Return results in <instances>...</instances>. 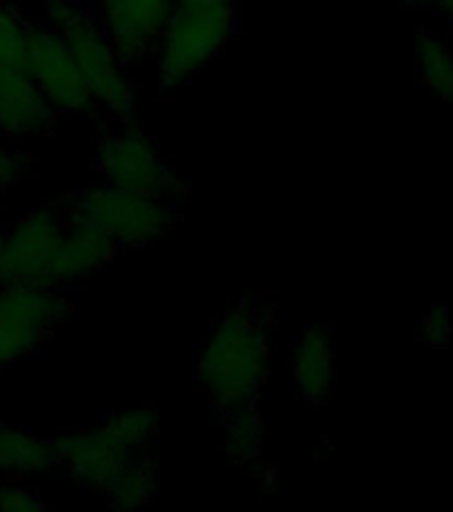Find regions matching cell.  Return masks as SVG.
<instances>
[{"label": "cell", "mask_w": 453, "mask_h": 512, "mask_svg": "<svg viewBox=\"0 0 453 512\" xmlns=\"http://www.w3.org/2000/svg\"><path fill=\"white\" fill-rule=\"evenodd\" d=\"M0 510L38 512L48 510V502L35 488L24 486L16 478H0Z\"/></svg>", "instance_id": "d6986e66"}, {"label": "cell", "mask_w": 453, "mask_h": 512, "mask_svg": "<svg viewBox=\"0 0 453 512\" xmlns=\"http://www.w3.org/2000/svg\"><path fill=\"white\" fill-rule=\"evenodd\" d=\"M64 206L70 214L102 230L118 248L152 246L166 238L179 222L171 200L120 190L107 182L83 187L70 200H64Z\"/></svg>", "instance_id": "5b68a950"}, {"label": "cell", "mask_w": 453, "mask_h": 512, "mask_svg": "<svg viewBox=\"0 0 453 512\" xmlns=\"http://www.w3.org/2000/svg\"><path fill=\"white\" fill-rule=\"evenodd\" d=\"M32 174L30 160L16 155V152L0 150V195Z\"/></svg>", "instance_id": "44dd1931"}, {"label": "cell", "mask_w": 453, "mask_h": 512, "mask_svg": "<svg viewBox=\"0 0 453 512\" xmlns=\"http://www.w3.org/2000/svg\"><path fill=\"white\" fill-rule=\"evenodd\" d=\"M0 235H3V227H0Z\"/></svg>", "instance_id": "d4e9b609"}, {"label": "cell", "mask_w": 453, "mask_h": 512, "mask_svg": "<svg viewBox=\"0 0 453 512\" xmlns=\"http://www.w3.org/2000/svg\"><path fill=\"white\" fill-rule=\"evenodd\" d=\"M102 496L115 510H139L152 504V499L158 496V478H155V464L150 462V456L142 454L128 467H123L110 480V486L104 488Z\"/></svg>", "instance_id": "2e32d148"}, {"label": "cell", "mask_w": 453, "mask_h": 512, "mask_svg": "<svg viewBox=\"0 0 453 512\" xmlns=\"http://www.w3.org/2000/svg\"><path fill=\"white\" fill-rule=\"evenodd\" d=\"M432 3H435V6H438L440 11H443V14H446L448 22L453 24V0H432Z\"/></svg>", "instance_id": "7402d4cb"}, {"label": "cell", "mask_w": 453, "mask_h": 512, "mask_svg": "<svg viewBox=\"0 0 453 512\" xmlns=\"http://www.w3.org/2000/svg\"><path fill=\"white\" fill-rule=\"evenodd\" d=\"M416 67L422 72L424 86L440 102H453V54L435 32L422 30L416 35Z\"/></svg>", "instance_id": "e0dca14e"}, {"label": "cell", "mask_w": 453, "mask_h": 512, "mask_svg": "<svg viewBox=\"0 0 453 512\" xmlns=\"http://www.w3.org/2000/svg\"><path fill=\"white\" fill-rule=\"evenodd\" d=\"M67 227L64 203H43L24 211L0 235V283L43 286Z\"/></svg>", "instance_id": "ba28073f"}, {"label": "cell", "mask_w": 453, "mask_h": 512, "mask_svg": "<svg viewBox=\"0 0 453 512\" xmlns=\"http://www.w3.org/2000/svg\"><path fill=\"white\" fill-rule=\"evenodd\" d=\"M222 3H240V0H222Z\"/></svg>", "instance_id": "cb8c5ba5"}, {"label": "cell", "mask_w": 453, "mask_h": 512, "mask_svg": "<svg viewBox=\"0 0 453 512\" xmlns=\"http://www.w3.org/2000/svg\"><path fill=\"white\" fill-rule=\"evenodd\" d=\"M67 315V291L0 283V368L35 355Z\"/></svg>", "instance_id": "8992f818"}, {"label": "cell", "mask_w": 453, "mask_h": 512, "mask_svg": "<svg viewBox=\"0 0 453 512\" xmlns=\"http://www.w3.org/2000/svg\"><path fill=\"white\" fill-rule=\"evenodd\" d=\"M56 112L27 70L0 67V134L43 136L54 128Z\"/></svg>", "instance_id": "7c38bea8"}, {"label": "cell", "mask_w": 453, "mask_h": 512, "mask_svg": "<svg viewBox=\"0 0 453 512\" xmlns=\"http://www.w3.org/2000/svg\"><path fill=\"white\" fill-rule=\"evenodd\" d=\"M219 419H222V427H224V435H222L224 459H227L232 467H240V470H259L264 438H267V427H264L259 406L246 408V411H235V414L219 416Z\"/></svg>", "instance_id": "9a60e30c"}, {"label": "cell", "mask_w": 453, "mask_h": 512, "mask_svg": "<svg viewBox=\"0 0 453 512\" xmlns=\"http://www.w3.org/2000/svg\"><path fill=\"white\" fill-rule=\"evenodd\" d=\"M27 72L56 115H94L96 102L83 80V72L51 24H35L32 30Z\"/></svg>", "instance_id": "9c48e42d"}, {"label": "cell", "mask_w": 453, "mask_h": 512, "mask_svg": "<svg viewBox=\"0 0 453 512\" xmlns=\"http://www.w3.org/2000/svg\"><path fill=\"white\" fill-rule=\"evenodd\" d=\"M43 11L46 24H51L64 40V46L70 48L96 107L131 126L136 120L134 80L128 78V64L104 35L94 11L78 0H43Z\"/></svg>", "instance_id": "3957f363"}, {"label": "cell", "mask_w": 453, "mask_h": 512, "mask_svg": "<svg viewBox=\"0 0 453 512\" xmlns=\"http://www.w3.org/2000/svg\"><path fill=\"white\" fill-rule=\"evenodd\" d=\"M118 251L120 248L102 230L67 211V227L48 267L46 288L70 291L72 286L86 283L88 278L99 275L118 256Z\"/></svg>", "instance_id": "8fae6325"}, {"label": "cell", "mask_w": 453, "mask_h": 512, "mask_svg": "<svg viewBox=\"0 0 453 512\" xmlns=\"http://www.w3.org/2000/svg\"><path fill=\"white\" fill-rule=\"evenodd\" d=\"M408 3H414V6H427V3H432V0H408Z\"/></svg>", "instance_id": "603a6c76"}, {"label": "cell", "mask_w": 453, "mask_h": 512, "mask_svg": "<svg viewBox=\"0 0 453 512\" xmlns=\"http://www.w3.org/2000/svg\"><path fill=\"white\" fill-rule=\"evenodd\" d=\"M96 22L102 24L118 56L139 64L155 54L160 35L174 14L176 0H91Z\"/></svg>", "instance_id": "30bf717a"}, {"label": "cell", "mask_w": 453, "mask_h": 512, "mask_svg": "<svg viewBox=\"0 0 453 512\" xmlns=\"http://www.w3.org/2000/svg\"><path fill=\"white\" fill-rule=\"evenodd\" d=\"M422 339L430 347H446L451 339V315L446 307H432L422 320Z\"/></svg>", "instance_id": "ffe728a7"}, {"label": "cell", "mask_w": 453, "mask_h": 512, "mask_svg": "<svg viewBox=\"0 0 453 512\" xmlns=\"http://www.w3.org/2000/svg\"><path fill=\"white\" fill-rule=\"evenodd\" d=\"M96 171L102 182L120 190L144 192L176 203L184 198V184L168 160L160 155L155 139L128 126L120 134L104 136L96 147Z\"/></svg>", "instance_id": "52a82bcc"}, {"label": "cell", "mask_w": 453, "mask_h": 512, "mask_svg": "<svg viewBox=\"0 0 453 512\" xmlns=\"http://www.w3.org/2000/svg\"><path fill=\"white\" fill-rule=\"evenodd\" d=\"M275 307L243 299L216 320L195 358V384L216 416L256 408L272 366Z\"/></svg>", "instance_id": "6da1fadb"}, {"label": "cell", "mask_w": 453, "mask_h": 512, "mask_svg": "<svg viewBox=\"0 0 453 512\" xmlns=\"http://www.w3.org/2000/svg\"><path fill=\"white\" fill-rule=\"evenodd\" d=\"M288 368L299 400L312 408L323 406L336 382V352L326 328H304L288 358Z\"/></svg>", "instance_id": "4fadbf2b"}, {"label": "cell", "mask_w": 453, "mask_h": 512, "mask_svg": "<svg viewBox=\"0 0 453 512\" xmlns=\"http://www.w3.org/2000/svg\"><path fill=\"white\" fill-rule=\"evenodd\" d=\"M56 470L54 440L0 422V478H38Z\"/></svg>", "instance_id": "5bb4252c"}, {"label": "cell", "mask_w": 453, "mask_h": 512, "mask_svg": "<svg viewBox=\"0 0 453 512\" xmlns=\"http://www.w3.org/2000/svg\"><path fill=\"white\" fill-rule=\"evenodd\" d=\"M238 32V3L176 0L166 30L155 46L158 83L163 94L187 86L227 51Z\"/></svg>", "instance_id": "277c9868"}, {"label": "cell", "mask_w": 453, "mask_h": 512, "mask_svg": "<svg viewBox=\"0 0 453 512\" xmlns=\"http://www.w3.org/2000/svg\"><path fill=\"white\" fill-rule=\"evenodd\" d=\"M32 30L35 24L27 22L19 8L0 0V67L27 70Z\"/></svg>", "instance_id": "ac0fdd59"}, {"label": "cell", "mask_w": 453, "mask_h": 512, "mask_svg": "<svg viewBox=\"0 0 453 512\" xmlns=\"http://www.w3.org/2000/svg\"><path fill=\"white\" fill-rule=\"evenodd\" d=\"M158 427L160 411L150 403L118 411L99 427L54 438L56 467H62L78 486L102 494L123 467L147 454Z\"/></svg>", "instance_id": "7a4b0ae2"}]
</instances>
